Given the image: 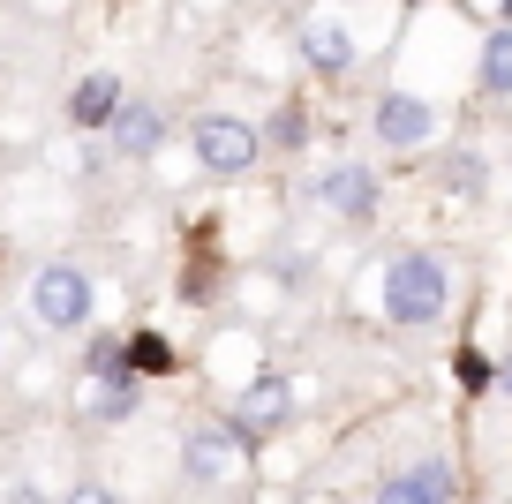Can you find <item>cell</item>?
<instances>
[{
  "instance_id": "10",
  "label": "cell",
  "mask_w": 512,
  "mask_h": 504,
  "mask_svg": "<svg viewBox=\"0 0 512 504\" xmlns=\"http://www.w3.org/2000/svg\"><path fill=\"white\" fill-rule=\"evenodd\" d=\"M113 113H121V76H83L68 91V121L76 128H113Z\"/></svg>"
},
{
  "instance_id": "13",
  "label": "cell",
  "mask_w": 512,
  "mask_h": 504,
  "mask_svg": "<svg viewBox=\"0 0 512 504\" xmlns=\"http://www.w3.org/2000/svg\"><path fill=\"white\" fill-rule=\"evenodd\" d=\"M226 444H234V437H226V422H219V429H189L181 467H189L196 482H219V474H226Z\"/></svg>"
},
{
  "instance_id": "15",
  "label": "cell",
  "mask_w": 512,
  "mask_h": 504,
  "mask_svg": "<svg viewBox=\"0 0 512 504\" xmlns=\"http://www.w3.org/2000/svg\"><path fill=\"white\" fill-rule=\"evenodd\" d=\"M128 369H136V377H166V369H174V347H166L159 331H136V339H128Z\"/></svg>"
},
{
  "instance_id": "11",
  "label": "cell",
  "mask_w": 512,
  "mask_h": 504,
  "mask_svg": "<svg viewBox=\"0 0 512 504\" xmlns=\"http://www.w3.org/2000/svg\"><path fill=\"white\" fill-rule=\"evenodd\" d=\"M475 83L490 98H512V23H497L490 38H482V53H475Z\"/></svg>"
},
{
  "instance_id": "6",
  "label": "cell",
  "mask_w": 512,
  "mask_h": 504,
  "mask_svg": "<svg viewBox=\"0 0 512 504\" xmlns=\"http://www.w3.org/2000/svg\"><path fill=\"white\" fill-rule=\"evenodd\" d=\"M369 128H377L384 151H422V143H437V106L415 91H384L377 113H369Z\"/></svg>"
},
{
  "instance_id": "20",
  "label": "cell",
  "mask_w": 512,
  "mask_h": 504,
  "mask_svg": "<svg viewBox=\"0 0 512 504\" xmlns=\"http://www.w3.org/2000/svg\"><path fill=\"white\" fill-rule=\"evenodd\" d=\"M61 504H121V497H113V489L106 482H76V489H68V497Z\"/></svg>"
},
{
  "instance_id": "22",
  "label": "cell",
  "mask_w": 512,
  "mask_h": 504,
  "mask_svg": "<svg viewBox=\"0 0 512 504\" xmlns=\"http://www.w3.org/2000/svg\"><path fill=\"white\" fill-rule=\"evenodd\" d=\"M8 504H46V489H38V482H23L16 497H8Z\"/></svg>"
},
{
  "instance_id": "12",
  "label": "cell",
  "mask_w": 512,
  "mask_h": 504,
  "mask_svg": "<svg viewBox=\"0 0 512 504\" xmlns=\"http://www.w3.org/2000/svg\"><path fill=\"white\" fill-rule=\"evenodd\" d=\"M136 407H144V377H106L91 399H83L91 422H136Z\"/></svg>"
},
{
  "instance_id": "9",
  "label": "cell",
  "mask_w": 512,
  "mask_h": 504,
  "mask_svg": "<svg viewBox=\"0 0 512 504\" xmlns=\"http://www.w3.org/2000/svg\"><path fill=\"white\" fill-rule=\"evenodd\" d=\"M294 46H302V61L309 68H317V76H347V68H354V38L347 31H339V23H302V31H294Z\"/></svg>"
},
{
  "instance_id": "18",
  "label": "cell",
  "mask_w": 512,
  "mask_h": 504,
  "mask_svg": "<svg viewBox=\"0 0 512 504\" xmlns=\"http://www.w3.org/2000/svg\"><path fill=\"white\" fill-rule=\"evenodd\" d=\"M219 294V264H211V256H196L189 271H181V301H211Z\"/></svg>"
},
{
  "instance_id": "14",
  "label": "cell",
  "mask_w": 512,
  "mask_h": 504,
  "mask_svg": "<svg viewBox=\"0 0 512 504\" xmlns=\"http://www.w3.org/2000/svg\"><path fill=\"white\" fill-rule=\"evenodd\" d=\"M83 369H91V384L136 377V369H128V339H113V331H91V339H83Z\"/></svg>"
},
{
  "instance_id": "19",
  "label": "cell",
  "mask_w": 512,
  "mask_h": 504,
  "mask_svg": "<svg viewBox=\"0 0 512 504\" xmlns=\"http://www.w3.org/2000/svg\"><path fill=\"white\" fill-rule=\"evenodd\" d=\"M445 189L475 196V189H482V166H475V158H445Z\"/></svg>"
},
{
  "instance_id": "5",
  "label": "cell",
  "mask_w": 512,
  "mask_h": 504,
  "mask_svg": "<svg viewBox=\"0 0 512 504\" xmlns=\"http://www.w3.org/2000/svg\"><path fill=\"white\" fill-rule=\"evenodd\" d=\"M309 196H317L324 211H339V219H377V204H384V181H377V166H354V158H339V166H324L317 181H309Z\"/></svg>"
},
{
  "instance_id": "1",
  "label": "cell",
  "mask_w": 512,
  "mask_h": 504,
  "mask_svg": "<svg viewBox=\"0 0 512 504\" xmlns=\"http://www.w3.org/2000/svg\"><path fill=\"white\" fill-rule=\"evenodd\" d=\"M445 301H452V264H445V256L407 249V256H392V264H384V316H392L400 331L437 324V316H445Z\"/></svg>"
},
{
  "instance_id": "8",
  "label": "cell",
  "mask_w": 512,
  "mask_h": 504,
  "mask_svg": "<svg viewBox=\"0 0 512 504\" xmlns=\"http://www.w3.org/2000/svg\"><path fill=\"white\" fill-rule=\"evenodd\" d=\"M166 143V113L151 106V98H121V113H113V151L121 158H151Z\"/></svg>"
},
{
  "instance_id": "2",
  "label": "cell",
  "mask_w": 512,
  "mask_h": 504,
  "mask_svg": "<svg viewBox=\"0 0 512 504\" xmlns=\"http://www.w3.org/2000/svg\"><path fill=\"white\" fill-rule=\"evenodd\" d=\"M287 422H294V384L279 377V369H256V377L234 392V407H226L234 452H256V437H272V429H287Z\"/></svg>"
},
{
  "instance_id": "16",
  "label": "cell",
  "mask_w": 512,
  "mask_h": 504,
  "mask_svg": "<svg viewBox=\"0 0 512 504\" xmlns=\"http://www.w3.org/2000/svg\"><path fill=\"white\" fill-rule=\"evenodd\" d=\"M302 143H309V113L302 106H279L272 128H264V151H302Z\"/></svg>"
},
{
  "instance_id": "3",
  "label": "cell",
  "mask_w": 512,
  "mask_h": 504,
  "mask_svg": "<svg viewBox=\"0 0 512 504\" xmlns=\"http://www.w3.org/2000/svg\"><path fill=\"white\" fill-rule=\"evenodd\" d=\"M189 143H196V166H204V174H219V181L256 174V158H264V128L234 121V113H196Z\"/></svg>"
},
{
  "instance_id": "7",
  "label": "cell",
  "mask_w": 512,
  "mask_h": 504,
  "mask_svg": "<svg viewBox=\"0 0 512 504\" xmlns=\"http://www.w3.org/2000/svg\"><path fill=\"white\" fill-rule=\"evenodd\" d=\"M452 497H460V474L445 459H415V467L377 482V504H452Z\"/></svg>"
},
{
  "instance_id": "21",
  "label": "cell",
  "mask_w": 512,
  "mask_h": 504,
  "mask_svg": "<svg viewBox=\"0 0 512 504\" xmlns=\"http://www.w3.org/2000/svg\"><path fill=\"white\" fill-rule=\"evenodd\" d=\"M497 392H512V347L497 354Z\"/></svg>"
},
{
  "instance_id": "4",
  "label": "cell",
  "mask_w": 512,
  "mask_h": 504,
  "mask_svg": "<svg viewBox=\"0 0 512 504\" xmlns=\"http://www.w3.org/2000/svg\"><path fill=\"white\" fill-rule=\"evenodd\" d=\"M31 309L46 331H83L91 324V271L83 264H46L31 279Z\"/></svg>"
},
{
  "instance_id": "17",
  "label": "cell",
  "mask_w": 512,
  "mask_h": 504,
  "mask_svg": "<svg viewBox=\"0 0 512 504\" xmlns=\"http://www.w3.org/2000/svg\"><path fill=\"white\" fill-rule=\"evenodd\" d=\"M452 377H460L467 392H490V384H497V362H490L482 347H460V354H452Z\"/></svg>"
}]
</instances>
